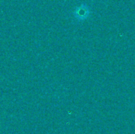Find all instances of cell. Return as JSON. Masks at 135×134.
Wrapping results in <instances>:
<instances>
[{"mask_svg":"<svg viewBox=\"0 0 135 134\" xmlns=\"http://www.w3.org/2000/svg\"><path fill=\"white\" fill-rule=\"evenodd\" d=\"M89 12L88 8H87L86 6H83V7H81V8L78 10V12H77L76 14H77V16H78V17L82 18V19H85V18H86L87 16L89 14Z\"/></svg>","mask_w":135,"mask_h":134,"instance_id":"obj_1","label":"cell"}]
</instances>
